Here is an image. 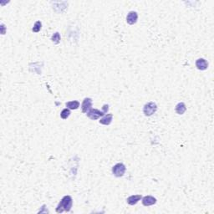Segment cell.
Instances as JSON below:
<instances>
[{"instance_id": "6da1fadb", "label": "cell", "mask_w": 214, "mask_h": 214, "mask_svg": "<svg viewBox=\"0 0 214 214\" xmlns=\"http://www.w3.org/2000/svg\"><path fill=\"white\" fill-rule=\"evenodd\" d=\"M73 200L70 196H65L56 207V212L61 213L63 212H70L72 207Z\"/></svg>"}, {"instance_id": "7a4b0ae2", "label": "cell", "mask_w": 214, "mask_h": 214, "mask_svg": "<svg viewBox=\"0 0 214 214\" xmlns=\"http://www.w3.org/2000/svg\"><path fill=\"white\" fill-rule=\"evenodd\" d=\"M157 110V105L156 103L148 102L143 107V113L146 116H151L153 114H155Z\"/></svg>"}, {"instance_id": "3957f363", "label": "cell", "mask_w": 214, "mask_h": 214, "mask_svg": "<svg viewBox=\"0 0 214 214\" xmlns=\"http://www.w3.org/2000/svg\"><path fill=\"white\" fill-rule=\"evenodd\" d=\"M126 167L123 163H117L112 167V173L115 177H121L124 176Z\"/></svg>"}, {"instance_id": "277c9868", "label": "cell", "mask_w": 214, "mask_h": 214, "mask_svg": "<svg viewBox=\"0 0 214 214\" xmlns=\"http://www.w3.org/2000/svg\"><path fill=\"white\" fill-rule=\"evenodd\" d=\"M86 115H87V116L89 117L90 120H94L99 119L100 117L104 116L105 114L102 111V110L100 111V110L92 109V108H91V109L88 110Z\"/></svg>"}, {"instance_id": "5b68a950", "label": "cell", "mask_w": 214, "mask_h": 214, "mask_svg": "<svg viewBox=\"0 0 214 214\" xmlns=\"http://www.w3.org/2000/svg\"><path fill=\"white\" fill-rule=\"evenodd\" d=\"M91 106H92V99L91 98H85L83 100L82 105H81L83 113H87L88 110L91 109Z\"/></svg>"}, {"instance_id": "8992f818", "label": "cell", "mask_w": 214, "mask_h": 214, "mask_svg": "<svg viewBox=\"0 0 214 214\" xmlns=\"http://www.w3.org/2000/svg\"><path fill=\"white\" fill-rule=\"evenodd\" d=\"M137 19H138V14H137L136 12H135V11H131V12L127 14L126 16L127 24H129L131 25L135 24L137 22Z\"/></svg>"}, {"instance_id": "52a82bcc", "label": "cell", "mask_w": 214, "mask_h": 214, "mask_svg": "<svg viewBox=\"0 0 214 214\" xmlns=\"http://www.w3.org/2000/svg\"><path fill=\"white\" fill-rule=\"evenodd\" d=\"M142 204L146 206V207H149L152 205H154L157 203V199L152 196H146V197H142Z\"/></svg>"}, {"instance_id": "ba28073f", "label": "cell", "mask_w": 214, "mask_h": 214, "mask_svg": "<svg viewBox=\"0 0 214 214\" xmlns=\"http://www.w3.org/2000/svg\"><path fill=\"white\" fill-rule=\"evenodd\" d=\"M196 67L199 70H206L208 68V63L205 59H198L196 61Z\"/></svg>"}, {"instance_id": "9c48e42d", "label": "cell", "mask_w": 214, "mask_h": 214, "mask_svg": "<svg viewBox=\"0 0 214 214\" xmlns=\"http://www.w3.org/2000/svg\"><path fill=\"white\" fill-rule=\"evenodd\" d=\"M142 196L141 194L131 195V196H130V197L127 198L126 202L129 205H131V206H133V205L136 204L137 202H139V201H141V199H142Z\"/></svg>"}, {"instance_id": "30bf717a", "label": "cell", "mask_w": 214, "mask_h": 214, "mask_svg": "<svg viewBox=\"0 0 214 214\" xmlns=\"http://www.w3.org/2000/svg\"><path fill=\"white\" fill-rule=\"evenodd\" d=\"M112 119H113V115L105 114L99 121H100V124L105 125V126H109V125L112 122Z\"/></svg>"}, {"instance_id": "8fae6325", "label": "cell", "mask_w": 214, "mask_h": 214, "mask_svg": "<svg viewBox=\"0 0 214 214\" xmlns=\"http://www.w3.org/2000/svg\"><path fill=\"white\" fill-rule=\"evenodd\" d=\"M175 110H176V112L178 115H183L185 113V111L187 110V106H186V105L183 102H180L176 105Z\"/></svg>"}, {"instance_id": "7c38bea8", "label": "cell", "mask_w": 214, "mask_h": 214, "mask_svg": "<svg viewBox=\"0 0 214 214\" xmlns=\"http://www.w3.org/2000/svg\"><path fill=\"white\" fill-rule=\"evenodd\" d=\"M66 107L70 110H77L80 107V102L77 100H73L66 103Z\"/></svg>"}, {"instance_id": "4fadbf2b", "label": "cell", "mask_w": 214, "mask_h": 214, "mask_svg": "<svg viewBox=\"0 0 214 214\" xmlns=\"http://www.w3.org/2000/svg\"><path fill=\"white\" fill-rule=\"evenodd\" d=\"M70 109H68V108L64 109L62 111H61V113H60V117L64 120L67 119L68 117L70 116Z\"/></svg>"}, {"instance_id": "5bb4252c", "label": "cell", "mask_w": 214, "mask_h": 214, "mask_svg": "<svg viewBox=\"0 0 214 214\" xmlns=\"http://www.w3.org/2000/svg\"><path fill=\"white\" fill-rule=\"evenodd\" d=\"M41 27H42V23L40 21H37V22H35V25H34V27L32 29V31L35 33L40 32V29H41Z\"/></svg>"}, {"instance_id": "9a60e30c", "label": "cell", "mask_w": 214, "mask_h": 214, "mask_svg": "<svg viewBox=\"0 0 214 214\" xmlns=\"http://www.w3.org/2000/svg\"><path fill=\"white\" fill-rule=\"evenodd\" d=\"M51 40H52V41L55 43V44L58 45V44L60 42V35L58 32L55 33V34L52 35V37H51Z\"/></svg>"}, {"instance_id": "2e32d148", "label": "cell", "mask_w": 214, "mask_h": 214, "mask_svg": "<svg viewBox=\"0 0 214 214\" xmlns=\"http://www.w3.org/2000/svg\"><path fill=\"white\" fill-rule=\"evenodd\" d=\"M109 110V105H103V110L102 111L105 113V114H107V112Z\"/></svg>"}]
</instances>
